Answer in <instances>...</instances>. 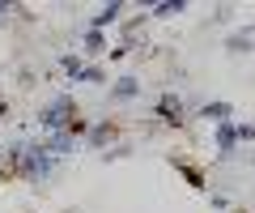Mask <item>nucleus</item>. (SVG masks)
<instances>
[{"instance_id": "5", "label": "nucleus", "mask_w": 255, "mask_h": 213, "mask_svg": "<svg viewBox=\"0 0 255 213\" xmlns=\"http://www.w3.org/2000/svg\"><path fill=\"white\" fill-rule=\"evenodd\" d=\"M234 137H238V132L230 128V124H221V128H217V145H221V149H230V145H234Z\"/></svg>"}, {"instance_id": "10", "label": "nucleus", "mask_w": 255, "mask_h": 213, "mask_svg": "<svg viewBox=\"0 0 255 213\" xmlns=\"http://www.w3.org/2000/svg\"><path fill=\"white\" fill-rule=\"evenodd\" d=\"M234 132H238V137L247 141V137H255V124H243V128H234Z\"/></svg>"}, {"instance_id": "8", "label": "nucleus", "mask_w": 255, "mask_h": 213, "mask_svg": "<svg viewBox=\"0 0 255 213\" xmlns=\"http://www.w3.org/2000/svg\"><path fill=\"white\" fill-rule=\"evenodd\" d=\"M77 77H81V81H102V68H81Z\"/></svg>"}, {"instance_id": "3", "label": "nucleus", "mask_w": 255, "mask_h": 213, "mask_svg": "<svg viewBox=\"0 0 255 213\" xmlns=\"http://www.w3.org/2000/svg\"><path fill=\"white\" fill-rule=\"evenodd\" d=\"M119 9H124V4H107V9H102L98 17H94V30H102V26H111V21L119 17Z\"/></svg>"}, {"instance_id": "6", "label": "nucleus", "mask_w": 255, "mask_h": 213, "mask_svg": "<svg viewBox=\"0 0 255 213\" xmlns=\"http://www.w3.org/2000/svg\"><path fill=\"white\" fill-rule=\"evenodd\" d=\"M107 137H111V124H98V128L90 132V141H94V145H102V141H107Z\"/></svg>"}, {"instance_id": "1", "label": "nucleus", "mask_w": 255, "mask_h": 213, "mask_svg": "<svg viewBox=\"0 0 255 213\" xmlns=\"http://www.w3.org/2000/svg\"><path fill=\"white\" fill-rule=\"evenodd\" d=\"M64 124H73V98H68V94H60V98L43 111V128H64Z\"/></svg>"}, {"instance_id": "7", "label": "nucleus", "mask_w": 255, "mask_h": 213, "mask_svg": "<svg viewBox=\"0 0 255 213\" xmlns=\"http://www.w3.org/2000/svg\"><path fill=\"white\" fill-rule=\"evenodd\" d=\"M85 47H90V51H102V34H98V30H90V34H85Z\"/></svg>"}, {"instance_id": "9", "label": "nucleus", "mask_w": 255, "mask_h": 213, "mask_svg": "<svg viewBox=\"0 0 255 213\" xmlns=\"http://www.w3.org/2000/svg\"><path fill=\"white\" fill-rule=\"evenodd\" d=\"M162 111H166V115H179L183 107H179V102H174V98H162Z\"/></svg>"}, {"instance_id": "4", "label": "nucleus", "mask_w": 255, "mask_h": 213, "mask_svg": "<svg viewBox=\"0 0 255 213\" xmlns=\"http://www.w3.org/2000/svg\"><path fill=\"white\" fill-rule=\"evenodd\" d=\"M132 94H136V81H132V77L115 81V98H132Z\"/></svg>"}, {"instance_id": "2", "label": "nucleus", "mask_w": 255, "mask_h": 213, "mask_svg": "<svg viewBox=\"0 0 255 213\" xmlns=\"http://www.w3.org/2000/svg\"><path fill=\"white\" fill-rule=\"evenodd\" d=\"M226 115H230V102H209V107H204V120L226 124Z\"/></svg>"}]
</instances>
